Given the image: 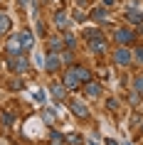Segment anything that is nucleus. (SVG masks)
Returning a JSON list of instances; mask_svg holds the SVG:
<instances>
[{
    "label": "nucleus",
    "mask_w": 143,
    "mask_h": 145,
    "mask_svg": "<svg viewBox=\"0 0 143 145\" xmlns=\"http://www.w3.org/2000/svg\"><path fill=\"white\" fill-rule=\"evenodd\" d=\"M13 121H15V116L10 113V111H8V113H3V123H5V125H13Z\"/></svg>",
    "instance_id": "obj_17"
},
{
    "label": "nucleus",
    "mask_w": 143,
    "mask_h": 145,
    "mask_svg": "<svg viewBox=\"0 0 143 145\" xmlns=\"http://www.w3.org/2000/svg\"><path fill=\"white\" fill-rule=\"evenodd\" d=\"M133 57H136L138 61H143V47H138V49H136V52H133Z\"/></svg>",
    "instance_id": "obj_20"
},
{
    "label": "nucleus",
    "mask_w": 143,
    "mask_h": 145,
    "mask_svg": "<svg viewBox=\"0 0 143 145\" xmlns=\"http://www.w3.org/2000/svg\"><path fill=\"white\" fill-rule=\"evenodd\" d=\"M54 22H57V27H59V30H67L69 27V17H67V12H57V15H54Z\"/></svg>",
    "instance_id": "obj_10"
},
{
    "label": "nucleus",
    "mask_w": 143,
    "mask_h": 145,
    "mask_svg": "<svg viewBox=\"0 0 143 145\" xmlns=\"http://www.w3.org/2000/svg\"><path fill=\"white\" fill-rule=\"evenodd\" d=\"M113 37H116V42H119L121 47H126V44H131V42H133V32L128 30V27H119Z\"/></svg>",
    "instance_id": "obj_5"
},
{
    "label": "nucleus",
    "mask_w": 143,
    "mask_h": 145,
    "mask_svg": "<svg viewBox=\"0 0 143 145\" xmlns=\"http://www.w3.org/2000/svg\"><path fill=\"white\" fill-rule=\"evenodd\" d=\"M49 91H52V96L57 101H64V96H67V86H64V84H52V86H49Z\"/></svg>",
    "instance_id": "obj_7"
},
{
    "label": "nucleus",
    "mask_w": 143,
    "mask_h": 145,
    "mask_svg": "<svg viewBox=\"0 0 143 145\" xmlns=\"http://www.w3.org/2000/svg\"><path fill=\"white\" fill-rule=\"evenodd\" d=\"M84 37H86V42H89L91 52H96V54L106 52V37L99 30H86V32H84Z\"/></svg>",
    "instance_id": "obj_2"
},
{
    "label": "nucleus",
    "mask_w": 143,
    "mask_h": 145,
    "mask_svg": "<svg viewBox=\"0 0 143 145\" xmlns=\"http://www.w3.org/2000/svg\"><path fill=\"white\" fill-rule=\"evenodd\" d=\"M86 145H99V143H96V140H89V143H86Z\"/></svg>",
    "instance_id": "obj_22"
},
{
    "label": "nucleus",
    "mask_w": 143,
    "mask_h": 145,
    "mask_svg": "<svg viewBox=\"0 0 143 145\" xmlns=\"http://www.w3.org/2000/svg\"><path fill=\"white\" fill-rule=\"evenodd\" d=\"M69 108H72L79 118H86V116H89V111H86V106H84L82 101H69Z\"/></svg>",
    "instance_id": "obj_6"
},
{
    "label": "nucleus",
    "mask_w": 143,
    "mask_h": 145,
    "mask_svg": "<svg viewBox=\"0 0 143 145\" xmlns=\"http://www.w3.org/2000/svg\"><path fill=\"white\" fill-rule=\"evenodd\" d=\"M59 47H62V42H59V39H52V42H49V49H52V52H57Z\"/></svg>",
    "instance_id": "obj_19"
},
{
    "label": "nucleus",
    "mask_w": 143,
    "mask_h": 145,
    "mask_svg": "<svg viewBox=\"0 0 143 145\" xmlns=\"http://www.w3.org/2000/svg\"><path fill=\"white\" fill-rule=\"evenodd\" d=\"M67 140L72 145H82V135H76V133H72V135H67Z\"/></svg>",
    "instance_id": "obj_16"
},
{
    "label": "nucleus",
    "mask_w": 143,
    "mask_h": 145,
    "mask_svg": "<svg viewBox=\"0 0 143 145\" xmlns=\"http://www.w3.org/2000/svg\"><path fill=\"white\" fill-rule=\"evenodd\" d=\"M126 17H128V20H133V22H143V15H141V12H136V10H128Z\"/></svg>",
    "instance_id": "obj_13"
},
{
    "label": "nucleus",
    "mask_w": 143,
    "mask_h": 145,
    "mask_svg": "<svg viewBox=\"0 0 143 145\" xmlns=\"http://www.w3.org/2000/svg\"><path fill=\"white\" fill-rule=\"evenodd\" d=\"M89 69H84V67H72L64 71V86L67 89H76V86H82L84 81H89Z\"/></svg>",
    "instance_id": "obj_1"
},
{
    "label": "nucleus",
    "mask_w": 143,
    "mask_h": 145,
    "mask_svg": "<svg viewBox=\"0 0 143 145\" xmlns=\"http://www.w3.org/2000/svg\"><path fill=\"white\" fill-rule=\"evenodd\" d=\"M113 61H116L119 67H128V64L133 61V52H131L128 47H119V49L113 52Z\"/></svg>",
    "instance_id": "obj_3"
},
{
    "label": "nucleus",
    "mask_w": 143,
    "mask_h": 145,
    "mask_svg": "<svg viewBox=\"0 0 143 145\" xmlns=\"http://www.w3.org/2000/svg\"><path fill=\"white\" fill-rule=\"evenodd\" d=\"M91 17H94V20H106V8H96L91 12Z\"/></svg>",
    "instance_id": "obj_14"
},
{
    "label": "nucleus",
    "mask_w": 143,
    "mask_h": 145,
    "mask_svg": "<svg viewBox=\"0 0 143 145\" xmlns=\"http://www.w3.org/2000/svg\"><path fill=\"white\" fill-rule=\"evenodd\" d=\"M106 145H119V143H116V140H111V138H109V140H106Z\"/></svg>",
    "instance_id": "obj_21"
},
{
    "label": "nucleus",
    "mask_w": 143,
    "mask_h": 145,
    "mask_svg": "<svg viewBox=\"0 0 143 145\" xmlns=\"http://www.w3.org/2000/svg\"><path fill=\"white\" fill-rule=\"evenodd\" d=\"M17 39H20V44H22L25 52L32 47V32H17Z\"/></svg>",
    "instance_id": "obj_8"
},
{
    "label": "nucleus",
    "mask_w": 143,
    "mask_h": 145,
    "mask_svg": "<svg viewBox=\"0 0 143 145\" xmlns=\"http://www.w3.org/2000/svg\"><path fill=\"white\" fill-rule=\"evenodd\" d=\"M84 91H86V96H99V93H101V84L89 81V84H84Z\"/></svg>",
    "instance_id": "obj_11"
},
{
    "label": "nucleus",
    "mask_w": 143,
    "mask_h": 145,
    "mask_svg": "<svg viewBox=\"0 0 143 145\" xmlns=\"http://www.w3.org/2000/svg\"><path fill=\"white\" fill-rule=\"evenodd\" d=\"M10 25H13V22H10V17L0 12V35H5V32L10 30Z\"/></svg>",
    "instance_id": "obj_12"
},
{
    "label": "nucleus",
    "mask_w": 143,
    "mask_h": 145,
    "mask_svg": "<svg viewBox=\"0 0 143 145\" xmlns=\"http://www.w3.org/2000/svg\"><path fill=\"white\" fill-rule=\"evenodd\" d=\"M42 118H45L47 123H54V113H52V111H45V113H42Z\"/></svg>",
    "instance_id": "obj_18"
},
{
    "label": "nucleus",
    "mask_w": 143,
    "mask_h": 145,
    "mask_svg": "<svg viewBox=\"0 0 143 145\" xmlns=\"http://www.w3.org/2000/svg\"><path fill=\"white\" fill-rule=\"evenodd\" d=\"M45 69L47 71H57V69H59V57H57V54H49L47 61H45Z\"/></svg>",
    "instance_id": "obj_9"
},
{
    "label": "nucleus",
    "mask_w": 143,
    "mask_h": 145,
    "mask_svg": "<svg viewBox=\"0 0 143 145\" xmlns=\"http://www.w3.org/2000/svg\"><path fill=\"white\" fill-rule=\"evenodd\" d=\"M8 67L13 69V71H17V74H22V71H27V57H25V54H15V57H10V59H8Z\"/></svg>",
    "instance_id": "obj_4"
},
{
    "label": "nucleus",
    "mask_w": 143,
    "mask_h": 145,
    "mask_svg": "<svg viewBox=\"0 0 143 145\" xmlns=\"http://www.w3.org/2000/svg\"><path fill=\"white\" fill-rule=\"evenodd\" d=\"M133 89H136L138 93H143V76H136V79H133Z\"/></svg>",
    "instance_id": "obj_15"
}]
</instances>
